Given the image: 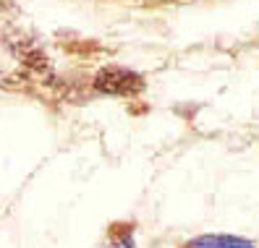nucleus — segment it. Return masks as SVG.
Masks as SVG:
<instances>
[{
    "label": "nucleus",
    "mask_w": 259,
    "mask_h": 248,
    "mask_svg": "<svg viewBox=\"0 0 259 248\" xmlns=\"http://www.w3.org/2000/svg\"><path fill=\"white\" fill-rule=\"evenodd\" d=\"M142 86H144L142 76H136L126 68H105L95 79V89L105 91V94H134Z\"/></svg>",
    "instance_id": "1"
},
{
    "label": "nucleus",
    "mask_w": 259,
    "mask_h": 248,
    "mask_svg": "<svg viewBox=\"0 0 259 248\" xmlns=\"http://www.w3.org/2000/svg\"><path fill=\"white\" fill-rule=\"evenodd\" d=\"M110 248H134V240H131V238L126 235L123 240H115V243H113Z\"/></svg>",
    "instance_id": "3"
},
{
    "label": "nucleus",
    "mask_w": 259,
    "mask_h": 248,
    "mask_svg": "<svg viewBox=\"0 0 259 248\" xmlns=\"http://www.w3.org/2000/svg\"><path fill=\"white\" fill-rule=\"evenodd\" d=\"M189 248H254L249 240H241L233 235H202L189 243Z\"/></svg>",
    "instance_id": "2"
}]
</instances>
